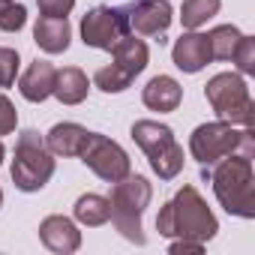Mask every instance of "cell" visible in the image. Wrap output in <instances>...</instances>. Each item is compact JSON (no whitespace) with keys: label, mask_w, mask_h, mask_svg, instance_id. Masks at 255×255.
<instances>
[{"label":"cell","mask_w":255,"mask_h":255,"mask_svg":"<svg viewBox=\"0 0 255 255\" xmlns=\"http://www.w3.org/2000/svg\"><path fill=\"white\" fill-rule=\"evenodd\" d=\"M36 6L42 15H51V18H66L75 6V0H36Z\"/></svg>","instance_id":"4316f807"},{"label":"cell","mask_w":255,"mask_h":255,"mask_svg":"<svg viewBox=\"0 0 255 255\" xmlns=\"http://www.w3.org/2000/svg\"><path fill=\"white\" fill-rule=\"evenodd\" d=\"M222 6V0H183L180 6V24L186 30H198L204 27Z\"/></svg>","instance_id":"ffe728a7"},{"label":"cell","mask_w":255,"mask_h":255,"mask_svg":"<svg viewBox=\"0 0 255 255\" xmlns=\"http://www.w3.org/2000/svg\"><path fill=\"white\" fill-rule=\"evenodd\" d=\"M156 231L162 237H180V240H198L207 243L216 237L219 222L213 216V210L207 207V201L201 198V192L195 186H180L174 192L171 201H165V207L156 216Z\"/></svg>","instance_id":"6da1fadb"},{"label":"cell","mask_w":255,"mask_h":255,"mask_svg":"<svg viewBox=\"0 0 255 255\" xmlns=\"http://www.w3.org/2000/svg\"><path fill=\"white\" fill-rule=\"evenodd\" d=\"M72 30L66 18H51V15H39L33 24V42L45 51V54H63L69 48Z\"/></svg>","instance_id":"5bb4252c"},{"label":"cell","mask_w":255,"mask_h":255,"mask_svg":"<svg viewBox=\"0 0 255 255\" xmlns=\"http://www.w3.org/2000/svg\"><path fill=\"white\" fill-rule=\"evenodd\" d=\"M126 21H129V33L132 36H159V42H165V30L171 24V3L168 0H135L126 3Z\"/></svg>","instance_id":"30bf717a"},{"label":"cell","mask_w":255,"mask_h":255,"mask_svg":"<svg viewBox=\"0 0 255 255\" xmlns=\"http://www.w3.org/2000/svg\"><path fill=\"white\" fill-rule=\"evenodd\" d=\"M78 156L105 183H114V180H120V177H126V174L132 171L126 150L117 141H111L108 135H99V132H87V141H84V147H81Z\"/></svg>","instance_id":"ba28073f"},{"label":"cell","mask_w":255,"mask_h":255,"mask_svg":"<svg viewBox=\"0 0 255 255\" xmlns=\"http://www.w3.org/2000/svg\"><path fill=\"white\" fill-rule=\"evenodd\" d=\"M18 51L15 48H3L0 45V87H9L15 84V75H18Z\"/></svg>","instance_id":"d4e9b609"},{"label":"cell","mask_w":255,"mask_h":255,"mask_svg":"<svg viewBox=\"0 0 255 255\" xmlns=\"http://www.w3.org/2000/svg\"><path fill=\"white\" fill-rule=\"evenodd\" d=\"M15 126H18V111L9 96L0 93V135H12Z\"/></svg>","instance_id":"484cf974"},{"label":"cell","mask_w":255,"mask_h":255,"mask_svg":"<svg viewBox=\"0 0 255 255\" xmlns=\"http://www.w3.org/2000/svg\"><path fill=\"white\" fill-rule=\"evenodd\" d=\"M12 183L21 192H39L54 174V153L45 147V138L36 129H24L15 141Z\"/></svg>","instance_id":"52a82bcc"},{"label":"cell","mask_w":255,"mask_h":255,"mask_svg":"<svg viewBox=\"0 0 255 255\" xmlns=\"http://www.w3.org/2000/svg\"><path fill=\"white\" fill-rule=\"evenodd\" d=\"M249 153H228L216 162V168H201V177L213 183L216 201L225 213L240 219H255V171Z\"/></svg>","instance_id":"7a4b0ae2"},{"label":"cell","mask_w":255,"mask_h":255,"mask_svg":"<svg viewBox=\"0 0 255 255\" xmlns=\"http://www.w3.org/2000/svg\"><path fill=\"white\" fill-rule=\"evenodd\" d=\"M231 60L237 63L240 75H255V39H252V36H240V42H237Z\"/></svg>","instance_id":"603a6c76"},{"label":"cell","mask_w":255,"mask_h":255,"mask_svg":"<svg viewBox=\"0 0 255 255\" xmlns=\"http://www.w3.org/2000/svg\"><path fill=\"white\" fill-rule=\"evenodd\" d=\"M129 36V21H126L123 6H93L81 18V42L99 51H111L117 39Z\"/></svg>","instance_id":"9c48e42d"},{"label":"cell","mask_w":255,"mask_h":255,"mask_svg":"<svg viewBox=\"0 0 255 255\" xmlns=\"http://www.w3.org/2000/svg\"><path fill=\"white\" fill-rule=\"evenodd\" d=\"M168 252L171 255H198V252H204V243H198V240H180V237H174V243L168 246Z\"/></svg>","instance_id":"83f0119b"},{"label":"cell","mask_w":255,"mask_h":255,"mask_svg":"<svg viewBox=\"0 0 255 255\" xmlns=\"http://www.w3.org/2000/svg\"><path fill=\"white\" fill-rule=\"evenodd\" d=\"M132 81H135V78H132L129 72H123V69H120V66H114V63H108V66L96 69V75H93V84H96L102 93H123Z\"/></svg>","instance_id":"7402d4cb"},{"label":"cell","mask_w":255,"mask_h":255,"mask_svg":"<svg viewBox=\"0 0 255 255\" xmlns=\"http://www.w3.org/2000/svg\"><path fill=\"white\" fill-rule=\"evenodd\" d=\"M150 198H153L150 180L141 177V174H132V171L126 174V177H120V180H114V186H111V198H108L111 216L108 219L114 222V228L126 240L135 243V246L147 243L144 228H141V216H144Z\"/></svg>","instance_id":"3957f363"},{"label":"cell","mask_w":255,"mask_h":255,"mask_svg":"<svg viewBox=\"0 0 255 255\" xmlns=\"http://www.w3.org/2000/svg\"><path fill=\"white\" fill-rule=\"evenodd\" d=\"M87 90H90V81H87V75L78 66L57 69L54 90H51V96H57V102H63V105H81L87 99Z\"/></svg>","instance_id":"ac0fdd59"},{"label":"cell","mask_w":255,"mask_h":255,"mask_svg":"<svg viewBox=\"0 0 255 255\" xmlns=\"http://www.w3.org/2000/svg\"><path fill=\"white\" fill-rule=\"evenodd\" d=\"M204 36L210 42V57L213 60H231V54H234V48H237V42H240L243 33L234 24H219V27H213Z\"/></svg>","instance_id":"44dd1931"},{"label":"cell","mask_w":255,"mask_h":255,"mask_svg":"<svg viewBox=\"0 0 255 255\" xmlns=\"http://www.w3.org/2000/svg\"><path fill=\"white\" fill-rule=\"evenodd\" d=\"M0 204H3V189H0Z\"/></svg>","instance_id":"4dcf8cb0"},{"label":"cell","mask_w":255,"mask_h":255,"mask_svg":"<svg viewBox=\"0 0 255 255\" xmlns=\"http://www.w3.org/2000/svg\"><path fill=\"white\" fill-rule=\"evenodd\" d=\"M147 60H150L147 45H144L141 39H135L132 33H129V36H123V39H117L114 48H111V63L120 66L123 72H129L132 78L141 75V72L147 69Z\"/></svg>","instance_id":"2e32d148"},{"label":"cell","mask_w":255,"mask_h":255,"mask_svg":"<svg viewBox=\"0 0 255 255\" xmlns=\"http://www.w3.org/2000/svg\"><path fill=\"white\" fill-rule=\"evenodd\" d=\"M204 96L219 120H228L234 126L252 129L255 123V102L249 96V87L240 72H216L204 84Z\"/></svg>","instance_id":"8992f818"},{"label":"cell","mask_w":255,"mask_h":255,"mask_svg":"<svg viewBox=\"0 0 255 255\" xmlns=\"http://www.w3.org/2000/svg\"><path fill=\"white\" fill-rule=\"evenodd\" d=\"M9 3H15V0H0V12H3V9H6Z\"/></svg>","instance_id":"f1b7e54d"},{"label":"cell","mask_w":255,"mask_h":255,"mask_svg":"<svg viewBox=\"0 0 255 255\" xmlns=\"http://www.w3.org/2000/svg\"><path fill=\"white\" fill-rule=\"evenodd\" d=\"M3 156H6V147H3V141H0V165H3Z\"/></svg>","instance_id":"f546056e"},{"label":"cell","mask_w":255,"mask_h":255,"mask_svg":"<svg viewBox=\"0 0 255 255\" xmlns=\"http://www.w3.org/2000/svg\"><path fill=\"white\" fill-rule=\"evenodd\" d=\"M54 75H57V69H54L48 60H33V63L21 72V78H18L21 96H24L27 102H45V99L51 96V90H54Z\"/></svg>","instance_id":"4fadbf2b"},{"label":"cell","mask_w":255,"mask_h":255,"mask_svg":"<svg viewBox=\"0 0 255 255\" xmlns=\"http://www.w3.org/2000/svg\"><path fill=\"white\" fill-rule=\"evenodd\" d=\"M84 141H87V129L81 123H54L45 135V147L54 156H78Z\"/></svg>","instance_id":"e0dca14e"},{"label":"cell","mask_w":255,"mask_h":255,"mask_svg":"<svg viewBox=\"0 0 255 255\" xmlns=\"http://www.w3.org/2000/svg\"><path fill=\"white\" fill-rule=\"evenodd\" d=\"M39 240H42L45 249H51L57 255H69V252H78L81 231H78V225L69 216L54 213V216H45L39 222Z\"/></svg>","instance_id":"8fae6325"},{"label":"cell","mask_w":255,"mask_h":255,"mask_svg":"<svg viewBox=\"0 0 255 255\" xmlns=\"http://www.w3.org/2000/svg\"><path fill=\"white\" fill-rule=\"evenodd\" d=\"M72 216H75V222H81V225H87V228H99V225H105L108 216H111L108 198H102V195H96V192H84V195H78V201H75V207H72Z\"/></svg>","instance_id":"d6986e66"},{"label":"cell","mask_w":255,"mask_h":255,"mask_svg":"<svg viewBox=\"0 0 255 255\" xmlns=\"http://www.w3.org/2000/svg\"><path fill=\"white\" fill-rule=\"evenodd\" d=\"M189 153L195 162H201V168L216 165L219 159H225L228 153H249L255 156V135L252 129H237L228 120H210L192 129L189 135Z\"/></svg>","instance_id":"277c9868"},{"label":"cell","mask_w":255,"mask_h":255,"mask_svg":"<svg viewBox=\"0 0 255 255\" xmlns=\"http://www.w3.org/2000/svg\"><path fill=\"white\" fill-rule=\"evenodd\" d=\"M141 102L150 111H174L183 102V87L171 75H153L141 90Z\"/></svg>","instance_id":"9a60e30c"},{"label":"cell","mask_w":255,"mask_h":255,"mask_svg":"<svg viewBox=\"0 0 255 255\" xmlns=\"http://www.w3.org/2000/svg\"><path fill=\"white\" fill-rule=\"evenodd\" d=\"M171 60H174V66H177L180 72H189V75L201 72V69L213 60V57H210V42H207V36L198 33V30H186V33L174 42V48H171Z\"/></svg>","instance_id":"7c38bea8"},{"label":"cell","mask_w":255,"mask_h":255,"mask_svg":"<svg viewBox=\"0 0 255 255\" xmlns=\"http://www.w3.org/2000/svg\"><path fill=\"white\" fill-rule=\"evenodd\" d=\"M129 135L144 150V156H147L153 174H159V180H174L183 171V147L177 144L171 126H165L159 120H135Z\"/></svg>","instance_id":"5b68a950"},{"label":"cell","mask_w":255,"mask_h":255,"mask_svg":"<svg viewBox=\"0 0 255 255\" xmlns=\"http://www.w3.org/2000/svg\"><path fill=\"white\" fill-rule=\"evenodd\" d=\"M24 24H27V9H24V3H18V0L0 12V30L3 33H18Z\"/></svg>","instance_id":"cb8c5ba5"}]
</instances>
